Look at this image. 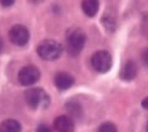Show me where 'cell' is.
<instances>
[{"label": "cell", "mask_w": 148, "mask_h": 132, "mask_svg": "<svg viewBox=\"0 0 148 132\" xmlns=\"http://www.w3.org/2000/svg\"><path fill=\"white\" fill-rule=\"evenodd\" d=\"M102 24L109 32H114L116 30V21H115V18L111 16H103Z\"/></svg>", "instance_id": "4fadbf2b"}, {"label": "cell", "mask_w": 148, "mask_h": 132, "mask_svg": "<svg viewBox=\"0 0 148 132\" xmlns=\"http://www.w3.org/2000/svg\"><path fill=\"white\" fill-rule=\"evenodd\" d=\"M147 132H148V124H147Z\"/></svg>", "instance_id": "44dd1931"}, {"label": "cell", "mask_w": 148, "mask_h": 132, "mask_svg": "<svg viewBox=\"0 0 148 132\" xmlns=\"http://www.w3.org/2000/svg\"><path fill=\"white\" fill-rule=\"evenodd\" d=\"M142 106L148 110V96L146 97V99H143V101H142Z\"/></svg>", "instance_id": "ac0fdd59"}, {"label": "cell", "mask_w": 148, "mask_h": 132, "mask_svg": "<svg viewBox=\"0 0 148 132\" xmlns=\"http://www.w3.org/2000/svg\"><path fill=\"white\" fill-rule=\"evenodd\" d=\"M143 62L146 66H148V49L143 53Z\"/></svg>", "instance_id": "e0dca14e"}, {"label": "cell", "mask_w": 148, "mask_h": 132, "mask_svg": "<svg viewBox=\"0 0 148 132\" xmlns=\"http://www.w3.org/2000/svg\"><path fill=\"white\" fill-rule=\"evenodd\" d=\"M54 128L58 132H73L74 131V121L69 115H60L55 119Z\"/></svg>", "instance_id": "52a82bcc"}, {"label": "cell", "mask_w": 148, "mask_h": 132, "mask_svg": "<svg viewBox=\"0 0 148 132\" xmlns=\"http://www.w3.org/2000/svg\"><path fill=\"white\" fill-rule=\"evenodd\" d=\"M144 30H146V32H147V35H148V24H146V27H144Z\"/></svg>", "instance_id": "ffe728a7"}, {"label": "cell", "mask_w": 148, "mask_h": 132, "mask_svg": "<svg viewBox=\"0 0 148 132\" xmlns=\"http://www.w3.org/2000/svg\"><path fill=\"white\" fill-rule=\"evenodd\" d=\"M63 53V46L54 40H44L37 45V54L45 60H55Z\"/></svg>", "instance_id": "3957f363"}, {"label": "cell", "mask_w": 148, "mask_h": 132, "mask_svg": "<svg viewBox=\"0 0 148 132\" xmlns=\"http://www.w3.org/2000/svg\"><path fill=\"white\" fill-rule=\"evenodd\" d=\"M18 79L23 86H32L40 79V70L35 66H26L19 70Z\"/></svg>", "instance_id": "5b68a950"}, {"label": "cell", "mask_w": 148, "mask_h": 132, "mask_svg": "<svg viewBox=\"0 0 148 132\" xmlns=\"http://www.w3.org/2000/svg\"><path fill=\"white\" fill-rule=\"evenodd\" d=\"M91 63L95 70L98 73H106L109 72L111 66H112V58L111 54L106 50H100L96 51L91 58Z\"/></svg>", "instance_id": "277c9868"}, {"label": "cell", "mask_w": 148, "mask_h": 132, "mask_svg": "<svg viewBox=\"0 0 148 132\" xmlns=\"http://www.w3.org/2000/svg\"><path fill=\"white\" fill-rule=\"evenodd\" d=\"M66 109L68 112H69V117L70 118H81L82 115V108L81 105H79L78 103H75V101H69V103L66 104Z\"/></svg>", "instance_id": "7c38bea8"}, {"label": "cell", "mask_w": 148, "mask_h": 132, "mask_svg": "<svg viewBox=\"0 0 148 132\" xmlns=\"http://www.w3.org/2000/svg\"><path fill=\"white\" fill-rule=\"evenodd\" d=\"M138 73V67L133 60H128L121 68V72H120V77L123 79H126V81H130V79L135 78Z\"/></svg>", "instance_id": "9c48e42d"}, {"label": "cell", "mask_w": 148, "mask_h": 132, "mask_svg": "<svg viewBox=\"0 0 148 132\" xmlns=\"http://www.w3.org/2000/svg\"><path fill=\"white\" fill-rule=\"evenodd\" d=\"M0 4L3 7H12L14 4V0H0Z\"/></svg>", "instance_id": "9a60e30c"}, {"label": "cell", "mask_w": 148, "mask_h": 132, "mask_svg": "<svg viewBox=\"0 0 148 132\" xmlns=\"http://www.w3.org/2000/svg\"><path fill=\"white\" fill-rule=\"evenodd\" d=\"M54 82H55V86H56L59 90H68V88H70L73 86L74 77L66 72H59L55 76Z\"/></svg>", "instance_id": "ba28073f"}, {"label": "cell", "mask_w": 148, "mask_h": 132, "mask_svg": "<svg viewBox=\"0 0 148 132\" xmlns=\"http://www.w3.org/2000/svg\"><path fill=\"white\" fill-rule=\"evenodd\" d=\"M98 132H118V128H116V126L114 123H111V122H106V123L100 126Z\"/></svg>", "instance_id": "5bb4252c"}, {"label": "cell", "mask_w": 148, "mask_h": 132, "mask_svg": "<svg viewBox=\"0 0 148 132\" xmlns=\"http://www.w3.org/2000/svg\"><path fill=\"white\" fill-rule=\"evenodd\" d=\"M22 126L15 119H7L0 124V132H21Z\"/></svg>", "instance_id": "30bf717a"}, {"label": "cell", "mask_w": 148, "mask_h": 132, "mask_svg": "<svg viewBox=\"0 0 148 132\" xmlns=\"http://www.w3.org/2000/svg\"><path fill=\"white\" fill-rule=\"evenodd\" d=\"M9 40L13 42L14 45L18 46H24L29 40V32L27 27L22 26V24H15L9 31Z\"/></svg>", "instance_id": "8992f818"}, {"label": "cell", "mask_w": 148, "mask_h": 132, "mask_svg": "<svg viewBox=\"0 0 148 132\" xmlns=\"http://www.w3.org/2000/svg\"><path fill=\"white\" fill-rule=\"evenodd\" d=\"M86 44V33L79 28H70L66 33V50L70 55H78Z\"/></svg>", "instance_id": "7a4b0ae2"}, {"label": "cell", "mask_w": 148, "mask_h": 132, "mask_svg": "<svg viewBox=\"0 0 148 132\" xmlns=\"http://www.w3.org/2000/svg\"><path fill=\"white\" fill-rule=\"evenodd\" d=\"M98 7H100V4H98L97 0H84V1H82V9L88 17L96 16L98 12Z\"/></svg>", "instance_id": "8fae6325"}, {"label": "cell", "mask_w": 148, "mask_h": 132, "mask_svg": "<svg viewBox=\"0 0 148 132\" xmlns=\"http://www.w3.org/2000/svg\"><path fill=\"white\" fill-rule=\"evenodd\" d=\"M37 132H51V131L47 126H40V127L37 128Z\"/></svg>", "instance_id": "2e32d148"}, {"label": "cell", "mask_w": 148, "mask_h": 132, "mask_svg": "<svg viewBox=\"0 0 148 132\" xmlns=\"http://www.w3.org/2000/svg\"><path fill=\"white\" fill-rule=\"evenodd\" d=\"M1 50H3V40L0 37V53H1Z\"/></svg>", "instance_id": "d6986e66"}, {"label": "cell", "mask_w": 148, "mask_h": 132, "mask_svg": "<svg viewBox=\"0 0 148 132\" xmlns=\"http://www.w3.org/2000/svg\"><path fill=\"white\" fill-rule=\"evenodd\" d=\"M24 99H26V103L28 104V106L32 109H38V108L45 109L50 104V97L46 94V91L42 90L41 87H35L27 90L26 94H24Z\"/></svg>", "instance_id": "6da1fadb"}]
</instances>
